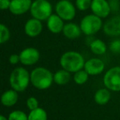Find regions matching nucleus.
<instances>
[{
  "mask_svg": "<svg viewBox=\"0 0 120 120\" xmlns=\"http://www.w3.org/2000/svg\"><path fill=\"white\" fill-rule=\"evenodd\" d=\"M31 0H11L9 11L14 15H22L30 9Z\"/></svg>",
  "mask_w": 120,
  "mask_h": 120,
  "instance_id": "nucleus-12",
  "label": "nucleus"
},
{
  "mask_svg": "<svg viewBox=\"0 0 120 120\" xmlns=\"http://www.w3.org/2000/svg\"><path fill=\"white\" fill-rule=\"evenodd\" d=\"M92 13L100 18H105L111 13L108 0H92L91 5Z\"/></svg>",
  "mask_w": 120,
  "mask_h": 120,
  "instance_id": "nucleus-8",
  "label": "nucleus"
},
{
  "mask_svg": "<svg viewBox=\"0 0 120 120\" xmlns=\"http://www.w3.org/2000/svg\"><path fill=\"white\" fill-rule=\"evenodd\" d=\"M111 12L117 13L120 11V0H108Z\"/></svg>",
  "mask_w": 120,
  "mask_h": 120,
  "instance_id": "nucleus-26",
  "label": "nucleus"
},
{
  "mask_svg": "<svg viewBox=\"0 0 120 120\" xmlns=\"http://www.w3.org/2000/svg\"><path fill=\"white\" fill-rule=\"evenodd\" d=\"M30 82V74L24 67H16L10 75L9 82L11 88L17 92L24 91Z\"/></svg>",
  "mask_w": 120,
  "mask_h": 120,
  "instance_id": "nucleus-3",
  "label": "nucleus"
},
{
  "mask_svg": "<svg viewBox=\"0 0 120 120\" xmlns=\"http://www.w3.org/2000/svg\"><path fill=\"white\" fill-rule=\"evenodd\" d=\"M8 120H28V116L23 111L14 110L9 114Z\"/></svg>",
  "mask_w": 120,
  "mask_h": 120,
  "instance_id": "nucleus-24",
  "label": "nucleus"
},
{
  "mask_svg": "<svg viewBox=\"0 0 120 120\" xmlns=\"http://www.w3.org/2000/svg\"><path fill=\"white\" fill-rule=\"evenodd\" d=\"M109 49L112 53L114 54H120V40L119 39H115L109 44Z\"/></svg>",
  "mask_w": 120,
  "mask_h": 120,
  "instance_id": "nucleus-25",
  "label": "nucleus"
},
{
  "mask_svg": "<svg viewBox=\"0 0 120 120\" xmlns=\"http://www.w3.org/2000/svg\"><path fill=\"white\" fill-rule=\"evenodd\" d=\"M103 82L105 88L112 91H120V67L109 68L105 73Z\"/></svg>",
  "mask_w": 120,
  "mask_h": 120,
  "instance_id": "nucleus-6",
  "label": "nucleus"
},
{
  "mask_svg": "<svg viewBox=\"0 0 120 120\" xmlns=\"http://www.w3.org/2000/svg\"><path fill=\"white\" fill-rule=\"evenodd\" d=\"M56 12L63 21H71L75 17L76 7L69 0H60L56 5Z\"/></svg>",
  "mask_w": 120,
  "mask_h": 120,
  "instance_id": "nucleus-7",
  "label": "nucleus"
},
{
  "mask_svg": "<svg viewBox=\"0 0 120 120\" xmlns=\"http://www.w3.org/2000/svg\"><path fill=\"white\" fill-rule=\"evenodd\" d=\"M11 1L10 0H0V10L9 9Z\"/></svg>",
  "mask_w": 120,
  "mask_h": 120,
  "instance_id": "nucleus-28",
  "label": "nucleus"
},
{
  "mask_svg": "<svg viewBox=\"0 0 120 120\" xmlns=\"http://www.w3.org/2000/svg\"><path fill=\"white\" fill-rule=\"evenodd\" d=\"M20 62L24 65H33L39 59V52L35 48H26L20 54Z\"/></svg>",
  "mask_w": 120,
  "mask_h": 120,
  "instance_id": "nucleus-11",
  "label": "nucleus"
},
{
  "mask_svg": "<svg viewBox=\"0 0 120 120\" xmlns=\"http://www.w3.org/2000/svg\"><path fill=\"white\" fill-rule=\"evenodd\" d=\"M43 30V25L41 21L35 18H32L27 21L25 26V31L28 36L30 37H36Z\"/></svg>",
  "mask_w": 120,
  "mask_h": 120,
  "instance_id": "nucleus-13",
  "label": "nucleus"
},
{
  "mask_svg": "<svg viewBox=\"0 0 120 120\" xmlns=\"http://www.w3.org/2000/svg\"><path fill=\"white\" fill-rule=\"evenodd\" d=\"M103 31L108 36L120 35V16H114L109 18L103 24Z\"/></svg>",
  "mask_w": 120,
  "mask_h": 120,
  "instance_id": "nucleus-10",
  "label": "nucleus"
},
{
  "mask_svg": "<svg viewBox=\"0 0 120 120\" xmlns=\"http://www.w3.org/2000/svg\"><path fill=\"white\" fill-rule=\"evenodd\" d=\"M10 38V31L5 25L0 23V45L6 43Z\"/></svg>",
  "mask_w": 120,
  "mask_h": 120,
  "instance_id": "nucleus-22",
  "label": "nucleus"
},
{
  "mask_svg": "<svg viewBox=\"0 0 120 120\" xmlns=\"http://www.w3.org/2000/svg\"><path fill=\"white\" fill-rule=\"evenodd\" d=\"M90 50L94 54L103 55L107 51V46H106V44L102 40L96 39L91 42Z\"/></svg>",
  "mask_w": 120,
  "mask_h": 120,
  "instance_id": "nucleus-19",
  "label": "nucleus"
},
{
  "mask_svg": "<svg viewBox=\"0 0 120 120\" xmlns=\"http://www.w3.org/2000/svg\"><path fill=\"white\" fill-rule=\"evenodd\" d=\"M69 1H72V0H69Z\"/></svg>",
  "mask_w": 120,
  "mask_h": 120,
  "instance_id": "nucleus-31",
  "label": "nucleus"
},
{
  "mask_svg": "<svg viewBox=\"0 0 120 120\" xmlns=\"http://www.w3.org/2000/svg\"><path fill=\"white\" fill-rule=\"evenodd\" d=\"M92 0H75V7L79 11H86L91 8Z\"/></svg>",
  "mask_w": 120,
  "mask_h": 120,
  "instance_id": "nucleus-23",
  "label": "nucleus"
},
{
  "mask_svg": "<svg viewBox=\"0 0 120 120\" xmlns=\"http://www.w3.org/2000/svg\"><path fill=\"white\" fill-rule=\"evenodd\" d=\"M30 82L35 88L38 90H46L52 86L53 75L47 68L37 67L32 71L30 74Z\"/></svg>",
  "mask_w": 120,
  "mask_h": 120,
  "instance_id": "nucleus-2",
  "label": "nucleus"
},
{
  "mask_svg": "<svg viewBox=\"0 0 120 120\" xmlns=\"http://www.w3.org/2000/svg\"><path fill=\"white\" fill-rule=\"evenodd\" d=\"M102 27L103 22L101 18L94 15L93 13L87 15L81 20L80 28L82 33L88 36L95 35L102 29Z\"/></svg>",
  "mask_w": 120,
  "mask_h": 120,
  "instance_id": "nucleus-4",
  "label": "nucleus"
},
{
  "mask_svg": "<svg viewBox=\"0 0 120 120\" xmlns=\"http://www.w3.org/2000/svg\"><path fill=\"white\" fill-rule=\"evenodd\" d=\"M48 30L52 33L59 34L62 32L64 28V21L57 14H52V16L48 19L47 22Z\"/></svg>",
  "mask_w": 120,
  "mask_h": 120,
  "instance_id": "nucleus-14",
  "label": "nucleus"
},
{
  "mask_svg": "<svg viewBox=\"0 0 120 120\" xmlns=\"http://www.w3.org/2000/svg\"><path fill=\"white\" fill-rule=\"evenodd\" d=\"M26 104H27V107L29 108V109H30V111L38 108V101L37 100V99L35 97L29 98L26 101Z\"/></svg>",
  "mask_w": 120,
  "mask_h": 120,
  "instance_id": "nucleus-27",
  "label": "nucleus"
},
{
  "mask_svg": "<svg viewBox=\"0 0 120 120\" xmlns=\"http://www.w3.org/2000/svg\"><path fill=\"white\" fill-rule=\"evenodd\" d=\"M0 120H8V119H7V118H5L4 116L0 114Z\"/></svg>",
  "mask_w": 120,
  "mask_h": 120,
  "instance_id": "nucleus-30",
  "label": "nucleus"
},
{
  "mask_svg": "<svg viewBox=\"0 0 120 120\" xmlns=\"http://www.w3.org/2000/svg\"><path fill=\"white\" fill-rule=\"evenodd\" d=\"M71 79L70 72L62 68L61 70H59L53 75V81L57 85L63 86L70 82Z\"/></svg>",
  "mask_w": 120,
  "mask_h": 120,
  "instance_id": "nucleus-18",
  "label": "nucleus"
},
{
  "mask_svg": "<svg viewBox=\"0 0 120 120\" xmlns=\"http://www.w3.org/2000/svg\"><path fill=\"white\" fill-rule=\"evenodd\" d=\"M62 32H63L64 35L70 40H74V39L79 38L82 34L80 26L73 22H69L65 24L64 26Z\"/></svg>",
  "mask_w": 120,
  "mask_h": 120,
  "instance_id": "nucleus-15",
  "label": "nucleus"
},
{
  "mask_svg": "<svg viewBox=\"0 0 120 120\" xmlns=\"http://www.w3.org/2000/svg\"><path fill=\"white\" fill-rule=\"evenodd\" d=\"M89 75L84 69L79 70L74 74V81L78 85H83L88 80Z\"/></svg>",
  "mask_w": 120,
  "mask_h": 120,
  "instance_id": "nucleus-21",
  "label": "nucleus"
},
{
  "mask_svg": "<svg viewBox=\"0 0 120 120\" xmlns=\"http://www.w3.org/2000/svg\"><path fill=\"white\" fill-rule=\"evenodd\" d=\"M28 120H48V114L44 109L38 107L30 111Z\"/></svg>",
  "mask_w": 120,
  "mask_h": 120,
  "instance_id": "nucleus-20",
  "label": "nucleus"
},
{
  "mask_svg": "<svg viewBox=\"0 0 120 120\" xmlns=\"http://www.w3.org/2000/svg\"><path fill=\"white\" fill-rule=\"evenodd\" d=\"M111 99L110 91L107 88H101L96 91L94 95V100L99 105H105Z\"/></svg>",
  "mask_w": 120,
  "mask_h": 120,
  "instance_id": "nucleus-17",
  "label": "nucleus"
},
{
  "mask_svg": "<svg viewBox=\"0 0 120 120\" xmlns=\"http://www.w3.org/2000/svg\"><path fill=\"white\" fill-rule=\"evenodd\" d=\"M60 63L63 69L70 73H75L78 71L83 69L85 59L79 52L68 51L64 53L60 57Z\"/></svg>",
  "mask_w": 120,
  "mask_h": 120,
  "instance_id": "nucleus-1",
  "label": "nucleus"
},
{
  "mask_svg": "<svg viewBox=\"0 0 120 120\" xmlns=\"http://www.w3.org/2000/svg\"><path fill=\"white\" fill-rule=\"evenodd\" d=\"M30 12L35 19L39 21L48 20L52 16V4L48 0H34L32 3Z\"/></svg>",
  "mask_w": 120,
  "mask_h": 120,
  "instance_id": "nucleus-5",
  "label": "nucleus"
},
{
  "mask_svg": "<svg viewBox=\"0 0 120 120\" xmlns=\"http://www.w3.org/2000/svg\"><path fill=\"white\" fill-rule=\"evenodd\" d=\"M105 67V64L101 58H93L85 62L83 69L89 76H97L102 73Z\"/></svg>",
  "mask_w": 120,
  "mask_h": 120,
  "instance_id": "nucleus-9",
  "label": "nucleus"
},
{
  "mask_svg": "<svg viewBox=\"0 0 120 120\" xmlns=\"http://www.w3.org/2000/svg\"><path fill=\"white\" fill-rule=\"evenodd\" d=\"M9 62H10V63L13 64V65L18 63V62H20V55H18V54H11V56H10V58H9Z\"/></svg>",
  "mask_w": 120,
  "mask_h": 120,
  "instance_id": "nucleus-29",
  "label": "nucleus"
},
{
  "mask_svg": "<svg viewBox=\"0 0 120 120\" xmlns=\"http://www.w3.org/2000/svg\"><path fill=\"white\" fill-rule=\"evenodd\" d=\"M18 100V93L15 90H8L5 91L1 96V103L6 107L14 105Z\"/></svg>",
  "mask_w": 120,
  "mask_h": 120,
  "instance_id": "nucleus-16",
  "label": "nucleus"
}]
</instances>
